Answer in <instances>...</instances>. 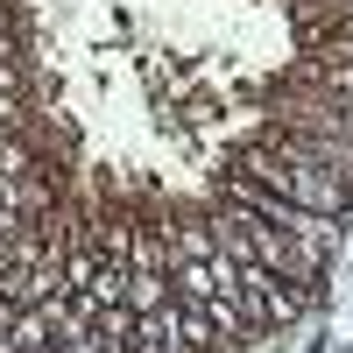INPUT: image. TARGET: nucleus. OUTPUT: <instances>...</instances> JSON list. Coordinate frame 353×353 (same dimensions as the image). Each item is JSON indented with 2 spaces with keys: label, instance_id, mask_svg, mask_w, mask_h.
Instances as JSON below:
<instances>
[{
  "label": "nucleus",
  "instance_id": "nucleus-6",
  "mask_svg": "<svg viewBox=\"0 0 353 353\" xmlns=\"http://www.w3.org/2000/svg\"><path fill=\"white\" fill-rule=\"evenodd\" d=\"M170 297H184V304H205V297H219V283L205 261H170Z\"/></svg>",
  "mask_w": 353,
  "mask_h": 353
},
{
  "label": "nucleus",
  "instance_id": "nucleus-3",
  "mask_svg": "<svg viewBox=\"0 0 353 353\" xmlns=\"http://www.w3.org/2000/svg\"><path fill=\"white\" fill-rule=\"evenodd\" d=\"M283 85H311V92H332V99L353 106V64H346V57H318V50H304L297 64L283 71Z\"/></svg>",
  "mask_w": 353,
  "mask_h": 353
},
{
  "label": "nucleus",
  "instance_id": "nucleus-8",
  "mask_svg": "<svg viewBox=\"0 0 353 353\" xmlns=\"http://www.w3.org/2000/svg\"><path fill=\"white\" fill-rule=\"evenodd\" d=\"M339 21H346V28H353V0H339Z\"/></svg>",
  "mask_w": 353,
  "mask_h": 353
},
{
  "label": "nucleus",
  "instance_id": "nucleus-7",
  "mask_svg": "<svg viewBox=\"0 0 353 353\" xmlns=\"http://www.w3.org/2000/svg\"><path fill=\"white\" fill-rule=\"evenodd\" d=\"M311 50H318V57H346V64H353V28H346V21H332Z\"/></svg>",
  "mask_w": 353,
  "mask_h": 353
},
{
  "label": "nucleus",
  "instance_id": "nucleus-4",
  "mask_svg": "<svg viewBox=\"0 0 353 353\" xmlns=\"http://www.w3.org/2000/svg\"><path fill=\"white\" fill-rule=\"evenodd\" d=\"M163 241H170V261H212V254H219V233H212V219H205V212L163 219Z\"/></svg>",
  "mask_w": 353,
  "mask_h": 353
},
{
  "label": "nucleus",
  "instance_id": "nucleus-2",
  "mask_svg": "<svg viewBox=\"0 0 353 353\" xmlns=\"http://www.w3.org/2000/svg\"><path fill=\"white\" fill-rule=\"evenodd\" d=\"M212 198L219 205H241V212H254V219H269V226H283L290 233V241H304L318 261H332L339 254V219H325V212H304V205H290V198H276V191H261V184H248V176H219V184H212Z\"/></svg>",
  "mask_w": 353,
  "mask_h": 353
},
{
  "label": "nucleus",
  "instance_id": "nucleus-1",
  "mask_svg": "<svg viewBox=\"0 0 353 353\" xmlns=\"http://www.w3.org/2000/svg\"><path fill=\"white\" fill-rule=\"evenodd\" d=\"M226 170L248 176V184H261V191H276V198H290V205H304V212H325V219H346V205H353V184H346V176L311 170V163H283V156L261 149L254 134L226 149Z\"/></svg>",
  "mask_w": 353,
  "mask_h": 353
},
{
  "label": "nucleus",
  "instance_id": "nucleus-5",
  "mask_svg": "<svg viewBox=\"0 0 353 353\" xmlns=\"http://www.w3.org/2000/svg\"><path fill=\"white\" fill-rule=\"evenodd\" d=\"M121 304H128L134 318H141V311H163V304H170V276H163V269H128Z\"/></svg>",
  "mask_w": 353,
  "mask_h": 353
}]
</instances>
